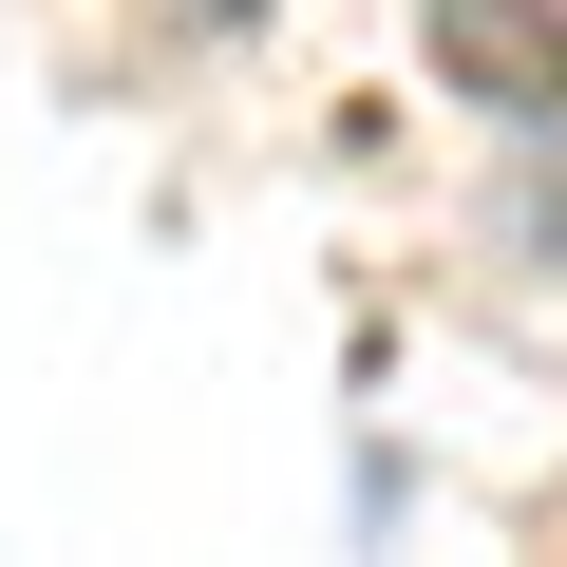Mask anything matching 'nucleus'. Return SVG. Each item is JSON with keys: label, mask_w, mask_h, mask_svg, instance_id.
<instances>
[{"label": "nucleus", "mask_w": 567, "mask_h": 567, "mask_svg": "<svg viewBox=\"0 0 567 567\" xmlns=\"http://www.w3.org/2000/svg\"><path fill=\"white\" fill-rule=\"evenodd\" d=\"M208 20H246V0H208Z\"/></svg>", "instance_id": "3"}, {"label": "nucleus", "mask_w": 567, "mask_h": 567, "mask_svg": "<svg viewBox=\"0 0 567 567\" xmlns=\"http://www.w3.org/2000/svg\"><path fill=\"white\" fill-rule=\"evenodd\" d=\"M511 265H567V171H529V189H511Z\"/></svg>", "instance_id": "2"}, {"label": "nucleus", "mask_w": 567, "mask_h": 567, "mask_svg": "<svg viewBox=\"0 0 567 567\" xmlns=\"http://www.w3.org/2000/svg\"><path fill=\"white\" fill-rule=\"evenodd\" d=\"M416 58L492 133H567V0H416Z\"/></svg>", "instance_id": "1"}]
</instances>
